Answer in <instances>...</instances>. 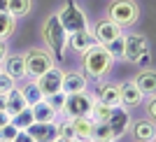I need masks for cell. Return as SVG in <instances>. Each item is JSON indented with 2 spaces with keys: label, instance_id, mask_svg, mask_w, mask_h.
I'll use <instances>...</instances> for the list:
<instances>
[{
  "label": "cell",
  "instance_id": "484cf974",
  "mask_svg": "<svg viewBox=\"0 0 156 142\" xmlns=\"http://www.w3.org/2000/svg\"><path fill=\"white\" fill-rule=\"evenodd\" d=\"M93 140L96 142H117V135H114V130L110 128V123L103 121V123H96V128H93Z\"/></svg>",
  "mask_w": 156,
  "mask_h": 142
},
{
  "label": "cell",
  "instance_id": "60d3db41",
  "mask_svg": "<svg viewBox=\"0 0 156 142\" xmlns=\"http://www.w3.org/2000/svg\"><path fill=\"white\" fill-rule=\"evenodd\" d=\"M79 142H96V140H93V137H89V140H79Z\"/></svg>",
  "mask_w": 156,
  "mask_h": 142
},
{
  "label": "cell",
  "instance_id": "f1b7e54d",
  "mask_svg": "<svg viewBox=\"0 0 156 142\" xmlns=\"http://www.w3.org/2000/svg\"><path fill=\"white\" fill-rule=\"evenodd\" d=\"M44 100L54 107L56 114H61V110H63V105H65V93H63V91H56V93H51V96H47Z\"/></svg>",
  "mask_w": 156,
  "mask_h": 142
},
{
  "label": "cell",
  "instance_id": "74e56055",
  "mask_svg": "<svg viewBox=\"0 0 156 142\" xmlns=\"http://www.w3.org/2000/svg\"><path fill=\"white\" fill-rule=\"evenodd\" d=\"M54 142H79L77 137H56Z\"/></svg>",
  "mask_w": 156,
  "mask_h": 142
},
{
  "label": "cell",
  "instance_id": "ba28073f",
  "mask_svg": "<svg viewBox=\"0 0 156 142\" xmlns=\"http://www.w3.org/2000/svg\"><path fill=\"white\" fill-rule=\"evenodd\" d=\"M124 33V28L119 26V23H114L112 19H100V21H96V26H93V30H91V35H93V42H98V44H107V42H112L114 37H119Z\"/></svg>",
  "mask_w": 156,
  "mask_h": 142
},
{
  "label": "cell",
  "instance_id": "5bb4252c",
  "mask_svg": "<svg viewBox=\"0 0 156 142\" xmlns=\"http://www.w3.org/2000/svg\"><path fill=\"white\" fill-rule=\"evenodd\" d=\"M93 44V35L91 30H77V33H68V40H65V47H68V51L72 54H82Z\"/></svg>",
  "mask_w": 156,
  "mask_h": 142
},
{
  "label": "cell",
  "instance_id": "d4e9b609",
  "mask_svg": "<svg viewBox=\"0 0 156 142\" xmlns=\"http://www.w3.org/2000/svg\"><path fill=\"white\" fill-rule=\"evenodd\" d=\"M16 30V19L7 12H0V40H9Z\"/></svg>",
  "mask_w": 156,
  "mask_h": 142
},
{
  "label": "cell",
  "instance_id": "277c9868",
  "mask_svg": "<svg viewBox=\"0 0 156 142\" xmlns=\"http://www.w3.org/2000/svg\"><path fill=\"white\" fill-rule=\"evenodd\" d=\"M61 26L65 28V33H77V30H91L89 28V19H86L84 9L75 2V0H65L63 5L56 9Z\"/></svg>",
  "mask_w": 156,
  "mask_h": 142
},
{
  "label": "cell",
  "instance_id": "ac0fdd59",
  "mask_svg": "<svg viewBox=\"0 0 156 142\" xmlns=\"http://www.w3.org/2000/svg\"><path fill=\"white\" fill-rule=\"evenodd\" d=\"M70 121H72V128H75V137H77V140H89V137L93 135L96 121H93L89 114L86 116H75Z\"/></svg>",
  "mask_w": 156,
  "mask_h": 142
},
{
  "label": "cell",
  "instance_id": "ffe728a7",
  "mask_svg": "<svg viewBox=\"0 0 156 142\" xmlns=\"http://www.w3.org/2000/svg\"><path fill=\"white\" fill-rule=\"evenodd\" d=\"M93 96H96V100L114 107V105H119V84H100Z\"/></svg>",
  "mask_w": 156,
  "mask_h": 142
},
{
  "label": "cell",
  "instance_id": "d590c367",
  "mask_svg": "<svg viewBox=\"0 0 156 142\" xmlns=\"http://www.w3.org/2000/svg\"><path fill=\"white\" fill-rule=\"evenodd\" d=\"M9 54V47H7V40H0V63H2V58Z\"/></svg>",
  "mask_w": 156,
  "mask_h": 142
},
{
  "label": "cell",
  "instance_id": "4fadbf2b",
  "mask_svg": "<svg viewBox=\"0 0 156 142\" xmlns=\"http://www.w3.org/2000/svg\"><path fill=\"white\" fill-rule=\"evenodd\" d=\"M107 123H110V128L114 130V135L119 137H124L126 133H128V126H130V114L126 107H121V105H117V107H112V114L110 119H107Z\"/></svg>",
  "mask_w": 156,
  "mask_h": 142
},
{
  "label": "cell",
  "instance_id": "83f0119b",
  "mask_svg": "<svg viewBox=\"0 0 156 142\" xmlns=\"http://www.w3.org/2000/svg\"><path fill=\"white\" fill-rule=\"evenodd\" d=\"M107 51L112 54V56H114V61H121V54H124V33H121V35H119V37H114L112 40V42H107Z\"/></svg>",
  "mask_w": 156,
  "mask_h": 142
},
{
  "label": "cell",
  "instance_id": "d6986e66",
  "mask_svg": "<svg viewBox=\"0 0 156 142\" xmlns=\"http://www.w3.org/2000/svg\"><path fill=\"white\" fill-rule=\"evenodd\" d=\"M30 112H33V119L40 123H47V121H56L58 119V114L54 112V107L47 100H40V103L30 105Z\"/></svg>",
  "mask_w": 156,
  "mask_h": 142
},
{
  "label": "cell",
  "instance_id": "7a4b0ae2",
  "mask_svg": "<svg viewBox=\"0 0 156 142\" xmlns=\"http://www.w3.org/2000/svg\"><path fill=\"white\" fill-rule=\"evenodd\" d=\"M42 40H44L47 49L54 54V58L63 61L65 54H68V47H65L68 33H65V28L61 26L58 14H56V12H51V14L44 19V23H42Z\"/></svg>",
  "mask_w": 156,
  "mask_h": 142
},
{
  "label": "cell",
  "instance_id": "7bdbcfd3",
  "mask_svg": "<svg viewBox=\"0 0 156 142\" xmlns=\"http://www.w3.org/2000/svg\"><path fill=\"white\" fill-rule=\"evenodd\" d=\"M0 72H2V65H0Z\"/></svg>",
  "mask_w": 156,
  "mask_h": 142
},
{
  "label": "cell",
  "instance_id": "30bf717a",
  "mask_svg": "<svg viewBox=\"0 0 156 142\" xmlns=\"http://www.w3.org/2000/svg\"><path fill=\"white\" fill-rule=\"evenodd\" d=\"M26 133L35 142H54L56 137H58V126H56V121H47V123L33 121L26 128Z\"/></svg>",
  "mask_w": 156,
  "mask_h": 142
},
{
  "label": "cell",
  "instance_id": "f35d334b",
  "mask_svg": "<svg viewBox=\"0 0 156 142\" xmlns=\"http://www.w3.org/2000/svg\"><path fill=\"white\" fill-rule=\"evenodd\" d=\"M7 105V93H0V110H5Z\"/></svg>",
  "mask_w": 156,
  "mask_h": 142
},
{
  "label": "cell",
  "instance_id": "9a60e30c",
  "mask_svg": "<svg viewBox=\"0 0 156 142\" xmlns=\"http://www.w3.org/2000/svg\"><path fill=\"white\" fill-rule=\"evenodd\" d=\"M2 70L9 75V77H14L16 82H21V79H26V63H23V54H7L5 58H2Z\"/></svg>",
  "mask_w": 156,
  "mask_h": 142
},
{
  "label": "cell",
  "instance_id": "836d02e7",
  "mask_svg": "<svg viewBox=\"0 0 156 142\" xmlns=\"http://www.w3.org/2000/svg\"><path fill=\"white\" fill-rule=\"evenodd\" d=\"M147 112H149V119L154 121V119H156V100H154V96H149V103H147Z\"/></svg>",
  "mask_w": 156,
  "mask_h": 142
},
{
  "label": "cell",
  "instance_id": "4316f807",
  "mask_svg": "<svg viewBox=\"0 0 156 142\" xmlns=\"http://www.w3.org/2000/svg\"><path fill=\"white\" fill-rule=\"evenodd\" d=\"M9 121L16 126L19 130H26L28 126H30L35 119H33V112H30V107H26V110H21V112H16V114H12V119Z\"/></svg>",
  "mask_w": 156,
  "mask_h": 142
},
{
  "label": "cell",
  "instance_id": "e575fe53",
  "mask_svg": "<svg viewBox=\"0 0 156 142\" xmlns=\"http://www.w3.org/2000/svg\"><path fill=\"white\" fill-rule=\"evenodd\" d=\"M14 142H35V140L28 135L26 130H19V133H16V137H14Z\"/></svg>",
  "mask_w": 156,
  "mask_h": 142
},
{
  "label": "cell",
  "instance_id": "6da1fadb",
  "mask_svg": "<svg viewBox=\"0 0 156 142\" xmlns=\"http://www.w3.org/2000/svg\"><path fill=\"white\" fill-rule=\"evenodd\" d=\"M82 68L84 75L91 79H103L107 72L114 68V56L107 51V47L93 42L84 54H82Z\"/></svg>",
  "mask_w": 156,
  "mask_h": 142
},
{
  "label": "cell",
  "instance_id": "9c48e42d",
  "mask_svg": "<svg viewBox=\"0 0 156 142\" xmlns=\"http://www.w3.org/2000/svg\"><path fill=\"white\" fill-rule=\"evenodd\" d=\"M61 82H63V70H61L58 65H54V68H49L47 72H42L37 79H35V84L40 86V91H42V96H51V93H56V91H61Z\"/></svg>",
  "mask_w": 156,
  "mask_h": 142
},
{
  "label": "cell",
  "instance_id": "8d00e7d4",
  "mask_svg": "<svg viewBox=\"0 0 156 142\" xmlns=\"http://www.w3.org/2000/svg\"><path fill=\"white\" fill-rule=\"evenodd\" d=\"M9 119H12V116H9V112H7V110H0V128H2L5 123H9Z\"/></svg>",
  "mask_w": 156,
  "mask_h": 142
},
{
  "label": "cell",
  "instance_id": "3957f363",
  "mask_svg": "<svg viewBox=\"0 0 156 142\" xmlns=\"http://www.w3.org/2000/svg\"><path fill=\"white\" fill-rule=\"evenodd\" d=\"M107 19H112L114 23L124 28H133L140 21V5L135 0H112L107 7Z\"/></svg>",
  "mask_w": 156,
  "mask_h": 142
},
{
  "label": "cell",
  "instance_id": "f546056e",
  "mask_svg": "<svg viewBox=\"0 0 156 142\" xmlns=\"http://www.w3.org/2000/svg\"><path fill=\"white\" fill-rule=\"evenodd\" d=\"M56 126H58V137H75V128H72V121L68 116L56 121Z\"/></svg>",
  "mask_w": 156,
  "mask_h": 142
},
{
  "label": "cell",
  "instance_id": "ab89813d",
  "mask_svg": "<svg viewBox=\"0 0 156 142\" xmlns=\"http://www.w3.org/2000/svg\"><path fill=\"white\" fill-rule=\"evenodd\" d=\"M0 12H7V0H0Z\"/></svg>",
  "mask_w": 156,
  "mask_h": 142
},
{
  "label": "cell",
  "instance_id": "cb8c5ba5",
  "mask_svg": "<svg viewBox=\"0 0 156 142\" xmlns=\"http://www.w3.org/2000/svg\"><path fill=\"white\" fill-rule=\"evenodd\" d=\"M114 107H117V105H114ZM110 114H112V105L100 103V100H96V103H93V107H91V112H89V116H91L96 123L107 121V119H110Z\"/></svg>",
  "mask_w": 156,
  "mask_h": 142
},
{
  "label": "cell",
  "instance_id": "1f68e13d",
  "mask_svg": "<svg viewBox=\"0 0 156 142\" xmlns=\"http://www.w3.org/2000/svg\"><path fill=\"white\" fill-rule=\"evenodd\" d=\"M16 133H19V128L9 121V123H5V126L0 128V140H14V137H16Z\"/></svg>",
  "mask_w": 156,
  "mask_h": 142
},
{
  "label": "cell",
  "instance_id": "603a6c76",
  "mask_svg": "<svg viewBox=\"0 0 156 142\" xmlns=\"http://www.w3.org/2000/svg\"><path fill=\"white\" fill-rule=\"evenodd\" d=\"M21 89V96L26 98V105L30 107V105L40 103V100H44V96H42V91H40V86L35 84V79H30V82H26L23 86H19Z\"/></svg>",
  "mask_w": 156,
  "mask_h": 142
},
{
  "label": "cell",
  "instance_id": "44dd1931",
  "mask_svg": "<svg viewBox=\"0 0 156 142\" xmlns=\"http://www.w3.org/2000/svg\"><path fill=\"white\" fill-rule=\"evenodd\" d=\"M28 105H26V98L21 96V89L19 86H14L9 93H7V105H5V110L9 112V116L12 114H16V112H21V110H26Z\"/></svg>",
  "mask_w": 156,
  "mask_h": 142
},
{
  "label": "cell",
  "instance_id": "7c38bea8",
  "mask_svg": "<svg viewBox=\"0 0 156 142\" xmlns=\"http://www.w3.org/2000/svg\"><path fill=\"white\" fill-rule=\"evenodd\" d=\"M144 103V93L137 89L133 82H126V84H119V105L130 110V107H137V105Z\"/></svg>",
  "mask_w": 156,
  "mask_h": 142
},
{
  "label": "cell",
  "instance_id": "52a82bcc",
  "mask_svg": "<svg viewBox=\"0 0 156 142\" xmlns=\"http://www.w3.org/2000/svg\"><path fill=\"white\" fill-rule=\"evenodd\" d=\"M147 49H149V42H147V37L142 33H126L124 30V54H121V61L133 63Z\"/></svg>",
  "mask_w": 156,
  "mask_h": 142
},
{
  "label": "cell",
  "instance_id": "e0dca14e",
  "mask_svg": "<svg viewBox=\"0 0 156 142\" xmlns=\"http://www.w3.org/2000/svg\"><path fill=\"white\" fill-rule=\"evenodd\" d=\"M133 84L144 93V98H147V96H154V91H156V72L151 70V68H142V70L135 75Z\"/></svg>",
  "mask_w": 156,
  "mask_h": 142
},
{
  "label": "cell",
  "instance_id": "5b68a950",
  "mask_svg": "<svg viewBox=\"0 0 156 142\" xmlns=\"http://www.w3.org/2000/svg\"><path fill=\"white\" fill-rule=\"evenodd\" d=\"M23 63H26V77L37 79L42 72H47L49 68L56 65V58L49 49L42 47H30L28 51H23Z\"/></svg>",
  "mask_w": 156,
  "mask_h": 142
},
{
  "label": "cell",
  "instance_id": "2e32d148",
  "mask_svg": "<svg viewBox=\"0 0 156 142\" xmlns=\"http://www.w3.org/2000/svg\"><path fill=\"white\" fill-rule=\"evenodd\" d=\"M128 128H130V135L135 137V142H154L156 137V126L151 119H137Z\"/></svg>",
  "mask_w": 156,
  "mask_h": 142
},
{
  "label": "cell",
  "instance_id": "7402d4cb",
  "mask_svg": "<svg viewBox=\"0 0 156 142\" xmlns=\"http://www.w3.org/2000/svg\"><path fill=\"white\" fill-rule=\"evenodd\" d=\"M33 9V0H7V14H12L14 19H23Z\"/></svg>",
  "mask_w": 156,
  "mask_h": 142
},
{
  "label": "cell",
  "instance_id": "d6a6232c",
  "mask_svg": "<svg viewBox=\"0 0 156 142\" xmlns=\"http://www.w3.org/2000/svg\"><path fill=\"white\" fill-rule=\"evenodd\" d=\"M133 63H135L137 68H151V51H149V49H147V51H142L135 61H133Z\"/></svg>",
  "mask_w": 156,
  "mask_h": 142
},
{
  "label": "cell",
  "instance_id": "8992f818",
  "mask_svg": "<svg viewBox=\"0 0 156 142\" xmlns=\"http://www.w3.org/2000/svg\"><path fill=\"white\" fill-rule=\"evenodd\" d=\"M93 103H96V96L89 93V91H79V93H65V105L61 114L68 116V119H75V116H86L91 112Z\"/></svg>",
  "mask_w": 156,
  "mask_h": 142
},
{
  "label": "cell",
  "instance_id": "4dcf8cb0",
  "mask_svg": "<svg viewBox=\"0 0 156 142\" xmlns=\"http://www.w3.org/2000/svg\"><path fill=\"white\" fill-rule=\"evenodd\" d=\"M14 86H16V79L9 77V75L2 70V72H0V93H9Z\"/></svg>",
  "mask_w": 156,
  "mask_h": 142
},
{
  "label": "cell",
  "instance_id": "b9f144b4",
  "mask_svg": "<svg viewBox=\"0 0 156 142\" xmlns=\"http://www.w3.org/2000/svg\"><path fill=\"white\" fill-rule=\"evenodd\" d=\"M0 142H14V140H0Z\"/></svg>",
  "mask_w": 156,
  "mask_h": 142
},
{
  "label": "cell",
  "instance_id": "8fae6325",
  "mask_svg": "<svg viewBox=\"0 0 156 142\" xmlns=\"http://www.w3.org/2000/svg\"><path fill=\"white\" fill-rule=\"evenodd\" d=\"M89 86V77L79 70H63V82H61V91L63 93H79L86 91Z\"/></svg>",
  "mask_w": 156,
  "mask_h": 142
}]
</instances>
